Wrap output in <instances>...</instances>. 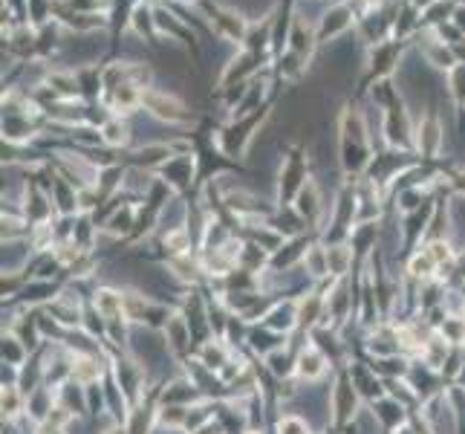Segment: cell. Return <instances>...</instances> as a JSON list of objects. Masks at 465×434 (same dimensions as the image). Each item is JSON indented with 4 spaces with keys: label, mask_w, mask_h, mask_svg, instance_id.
Segmentation results:
<instances>
[{
    "label": "cell",
    "mask_w": 465,
    "mask_h": 434,
    "mask_svg": "<svg viewBox=\"0 0 465 434\" xmlns=\"http://www.w3.org/2000/svg\"><path fill=\"white\" fill-rule=\"evenodd\" d=\"M96 307L102 310L104 316H116L119 310H121V298H119L116 293H99V298H96Z\"/></svg>",
    "instance_id": "6da1fadb"
},
{
    "label": "cell",
    "mask_w": 465,
    "mask_h": 434,
    "mask_svg": "<svg viewBox=\"0 0 465 434\" xmlns=\"http://www.w3.org/2000/svg\"><path fill=\"white\" fill-rule=\"evenodd\" d=\"M301 370H303V374H309V377L321 374V356H318V353H306V356L301 359Z\"/></svg>",
    "instance_id": "7a4b0ae2"
},
{
    "label": "cell",
    "mask_w": 465,
    "mask_h": 434,
    "mask_svg": "<svg viewBox=\"0 0 465 434\" xmlns=\"http://www.w3.org/2000/svg\"><path fill=\"white\" fill-rule=\"evenodd\" d=\"M281 431H286V434H301V431H303V426H301V423H295V420H286V423L281 426Z\"/></svg>",
    "instance_id": "3957f363"
}]
</instances>
